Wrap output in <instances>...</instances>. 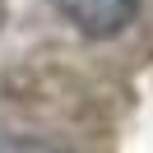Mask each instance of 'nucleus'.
<instances>
[{
  "mask_svg": "<svg viewBox=\"0 0 153 153\" xmlns=\"http://www.w3.org/2000/svg\"><path fill=\"white\" fill-rule=\"evenodd\" d=\"M79 33L88 37H116L125 23H134L139 0H51Z\"/></svg>",
  "mask_w": 153,
  "mask_h": 153,
  "instance_id": "nucleus-1",
  "label": "nucleus"
},
{
  "mask_svg": "<svg viewBox=\"0 0 153 153\" xmlns=\"http://www.w3.org/2000/svg\"><path fill=\"white\" fill-rule=\"evenodd\" d=\"M0 153H60L42 139H0Z\"/></svg>",
  "mask_w": 153,
  "mask_h": 153,
  "instance_id": "nucleus-2",
  "label": "nucleus"
}]
</instances>
